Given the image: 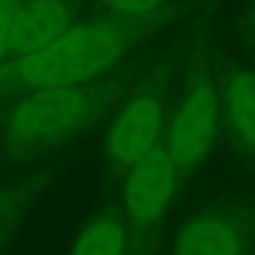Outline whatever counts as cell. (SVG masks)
Returning <instances> with one entry per match:
<instances>
[{
  "instance_id": "6da1fadb",
  "label": "cell",
  "mask_w": 255,
  "mask_h": 255,
  "mask_svg": "<svg viewBox=\"0 0 255 255\" xmlns=\"http://www.w3.org/2000/svg\"><path fill=\"white\" fill-rule=\"evenodd\" d=\"M125 48V33L110 23L68 28L43 50L20 58V78L30 88L80 85L110 68Z\"/></svg>"
},
{
  "instance_id": "7a4b0ae2",
  "label": "cell",
  "mask_w": 255,
  "mask_h": 255,
  "mask_svg": "<svg viewBox=\"0 0 255 255\" xmlns=\"http://www.w3.org/2000/svg\"><path fill=\"white\" fill-rule=\"evenodd\" d=\"M88 115V98L78 85L33 88L8 115V130L15 140L35 143L68 133Z\"/></svg>"
},
{
  "instance_id": "3957f363",
  "label": "cell",
  "mask_w": 255,
  "mask_h": 255,
  "mask_svg": "<svg viewBox=\"0 0 255 255\" xmlns=\"http://www.w3.org/2000/svg\"><path fill=\"white\" fill-rule=\"evenodd\" d=\"M163 130V108L155 98L140 95L125 103L108 125L105 155L118 170H128L158 148Z\"/></svg>"
},
{
  "instance_id": "277c9868",
  "label": "cell",
  "mask_w": 255,
  "mask_h": 255,
  "mask_svg": "<svg viewBox=\"0 0 255 255\" xmlns=\"http://www.w3.org/2000/svg\"><path fill=\"white\" fill-rule=\"evenodd\" d=\"M218 95L210 85H198L188 93L168 128L165 150L178 170H190L208 153L218 130Z\"/></svg>"
},
{
  "instance_id": "5b68a950",
  "label": "cell",
  "mask_w": 255,
  "mask_h": 255,
  "mask_svg": "<svg viewBox=\"0 0 255 255\" xmlns=\"http://www.w3.org/2000/svg\"><path fill=\"white\" fill-rule=\"evenodd\" d=\"M175 183H178V165L173 163L168 150L158 145L135 165L128 168L123 188V203L128 218L135 225L155 223L170 205Z\"/></svg>"
},
{
  "instance_id": "8992f818",
  "label": "cell",
  "mask_w": 255,
  "mask_h": 255,
  "mask_svg": "<svg viewBox=\"0 0 255 255\" xmlns=\"http://www.w3.org/2000/svg\"><path fill=\"white\" fill-rule=\"evenodd\" d=\"M68 28H70V13L60 0H28L13 13L8 53L28 58L50 45Z\"/></svg>"
},
{
  "instance_id": "52a82bcc",
  "label": "cell",
  "mask_w": 255,
  "mask_h": 255,
  "mask_svg": "<svg viewBox=\"0 0 255 255\" xmlns=\"http://www.w3.org/2000/svg\"><path fill=\"white\" fill-rule=\"evenodd\" d=\"M238 233L220 218L198 215L188 220L173 243V255H238Z\"/></svg>"
},
{
  "instance_id": "ba28073f",
  "label": "cell",
  "mask_w": 255,
  "mask_h": 255,
  "mask_svg": "<svg viewBox=\"0 0 255 255\" xmlns=\"http://www.w3.org/2000/svg\"><path fill=\"white\" fill-rule=\"evenodd\" d=\"M223 103L235 133L255 148V73H235L225 85Z\"/></svg>"
},
{
  "instance_id": "9c48e42d",
  "label": "cell",
  "mask_w": 255,
  "mask_h": 255,
  "mask_svg": "<svg viewBox=\"0 0 255 255\" xmlns=\"http://www.w3.org/2000/svg\"><path fill=\"white\" fill-rule=\"evenodd\" d=\"M123 225L113 218H98L83 230L70 255H123Z\"/></svg>"
},
{
  "instance_id": "30bf717a",
  "label": "cell",
  "mask_w": 255,
  "mask_h": 255,
  "mask_svg": "<svg viewBox=\"0 0 255 255\" xmlns=\"http://www.w3.org/2000/svg\"><path fill=\"white\" fill-rule=\"evenodd\" d=\"M108 3L125 15H148L158 10L165 0H108Z\"/></svg>"
},
{
  "instance_id": "8fae6325",
  "label": "cell",
  "mask_w": 255,
  "mask_h": 255,
  "mask_svg": "<svg viewBox=\"0 0 255 255\" xmlns=\"http://www.w3.org/2000/svg\"><path fill=\"white\" fill-rule=\"evenodd\" d=\"M13 13H15V8H10V5L0 8V60H3V55H5V53H8V48H10Z\"/></svg>"
},
{
  "instance_id": "7c38bea8",
  "label": "cell",
  "mask_w": 255,
  "mask_h": 255,
  "mask_svg": "<svg viewBox=\"0 0 255 255\" xmlns=\"http://www.w3.org/2000/svg\"><path fill=\"white\" fill-rule=\"evenodd\" d=\"M5 5H8V3H5V0H0V8H5Z\"/></svg>"
}]
</instances>
